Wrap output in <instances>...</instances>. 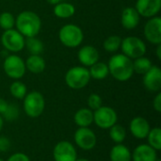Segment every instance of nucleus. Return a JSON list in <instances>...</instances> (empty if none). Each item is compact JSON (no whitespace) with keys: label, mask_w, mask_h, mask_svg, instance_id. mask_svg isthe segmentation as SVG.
<instances>
[{"label":"nucleus","mask_w":161,"mask_h":161,"mask_svg":"<svg viewBox=\"0 0 161 161\" xmlns=\"http://www.w3.org/2000/svg\"><path fill=\"white\" fill-rule=\"evenodd\" d=\"M108 67L109 75L120 82L129 80L134 74L133 59L129 58L123 53L113 55L108 60Z\"/></svg>","instance_id":"obj_1"},{"label":"nucleus","mask_w":161,"mask_h":161,"mask_svg":"<svg viewBox=\"0 0 161 161\" xmlns=\"http://www.w3.org/2000/svg\"><path fill=\"white\" fill-rule=\"evenodd\" d=\"M15 26L25 38L37 37L42 28V20L37 13L24 10L15 18Z\"/></svg>","instance_id":"obj_2"},{"label":"nucleus","mask_w":161,"mask_h":161,"mask_svg":"<svg viewBox=\"0 0 161 161\" xmlns=\"http://www.w3.org/2000/svg\"><path fill=\"white\" fill-rule=\"evenodd\" d=\"M58 39L64 46L68 48H76L83 42L84 33L78 25L67 24L59 29Z\"/></svg>","instance_id":"obj_3"},{"label":"nucleus","mask_w":161,"mask_h":161,"mask_svg":"<svg viewBox=\"0 0 161 161\" xmlns=\"http://www.w3.org/2000/svg\"><path fill=\"white\" fill-rule=\"evenodd\" d=\"M23 100L24 111L29 118H38L42 114L45 108V100L40 92H30L25 94Z\"/></svg>","instance_id":"obj_4"},{"label":"nucleus","mask_w":161,"mask_h":161,"mask_svg":"<svg viewBox=\"0 0 161 161\" xmlns=\"http://www.w3.org/2000/svg\"><path fill=\"white\" fill-rule=\"evenodd\" d=\"M91 80L89 69L84 66H75L69 69L65 75L66 85L73 90L85 88Z\"/></svg>","instance_id":"obj_5"},{"label":"nucleus","mask_w":161,"mask_h":161,"mask_svg":"<svg viewBox=\"0 0 161 161\" xmlns=\"http://www.w3.org/2000/svg\"><path fill=\"white\" fill-rule=\"evenodd\" d=\"M120 48L122 49L123 54L131 59L142 57L146 53L145 42L136 36H128L125 39H122Z\"/></svg>","instance_id":"obj_6"},{"label":"nucleus","mask_w":161,"mask_h":161,"mask_svg":"<svg viewBox=\"0 0 161 161\" xmlns=\"http://www.w3.org/2000/svg\"><path fill=\"white\" fill-rule=\"evenodd\" d=\"M3 69L5 74L12 79L19 80L22 78L26 71L25 60L18 55H8L3 64Z\"/></svg>","instance_id":"obj_7"},{"label":"nucleus","mask_w":161,"mask_h":161,"mask_svg":"<svg viewBox=\"0 0 161 161\" xmlns=\"http://www.w3.org/2000/svg\"><path fill=\"white\" fill-rule=\"evenodd\" d=\"M25 38L16 29L5 30L1 36V43L3 47L12 53H18L25 48Z\"/></svg>","instance_id":"obj_8"},{"label":"nucleus","mask_w":161,"mask_h":161,"mask_svg":"<svg viewBox=\"0 0 161 161\" xmlns=\"http://www.w3.org/2000/svg\"><path fill=\"white\" fill-rule=\"evenodd\" d=\"M118 115L114 108L102 106L93 111V123L102 129H109L117 124Z\"/></svg>","instance_id":"obj_9"},{"label":"nucleus","mask_w":161,"mask_h":161,"mask_svg":"<svg viewBox=\"0 0 161 161\" xmlns=\"http://www.w3.org/2000/svg\"><path fill=\"white\" fill-rule=\"evenodd\" d=\"M74 140L76 146L84 151L92 150L97 143L96 135L90 127H78L74 135Z\"/></svg>","instance_id":"obj_10"},{"label":"nucleus","mask_w":161,"mask_h":161,"mask_svg":"<svg viewBox=\"0 0 161 161\" xmlns=\"http://www.w3.org/2000/svg\"><path fill=\"white\" fill-rule=\"evenodd\" d=\"M53 158L55 161H75L77 152L73 143L68 141H61L53 149Z\"/></svg>","instance_id":"obj_11"},{"label":"nucleus","mask_w":161,"mask_h":161,"mask_svg":"<svg viewBox=\"0 0 161 161\" xmlns=\"http://www.w3.org/2000/svg\"><path fill=\"white\" fill-rule=\"evenodd\" d=\"M143 35L145 39L152 44L161 43V18L155 16L149 18L143 27Z\"/></svg>","instance_id":"obj_12"},{"label":"nucleus","mask_w":161,"mask_h":161,"mask_svg":"<svg viewBox=\"0 0 161 161\" xmlns=\"http://www.w3.org/2000/svg\"><path fill=\"white\" fill-rule=\"evenodd\" d=\"M144 88L151 92H158L161 89V70L157 65H153L144 75H142Z\"/></svg>","instance_id":"obj_13"},{"label":"nucleus","mask_w":161,"mask_h":161,"mask_svg":"<svg viewBox=\"0 0 161 161\" xmlns=\"http://www.w3.org/2000/svg\"><path fill=\"white\" fill-rule=\"evenodd\" d=\"M135 8L140 16L152 18L158 16L161 9V0H137Z\"/></svg>","instance_id":"obj_14"},{"label":"nucleus","mask_w":161,"mask_h":161,"mask_svg":"<svg viewBox=\"0 0 161 161\" xmlns=\"http://www.w3.org/2000/svg\"><path fill=\"white\" fill-rule=\"evenodd\" d=\"M150 129L151 127L149 122L142 116L134 117L129 124V130L131 134L138 140L146 139Z\"/></svg>","instance_id":"obj_15"},{"label":"nucleus","mask_w":161,"mask_h":161,"mask_svg":"<svg viewBox=\"0 0 161 161\" xmlns=\"http://www.w3.org/2000/svg\"><path fill=\"white\" fill-rule=\"evenodd\" d=\"M99 52L92 45L82 46L77 53V58L84 67H91L99 61Z\"/></svg>","instance_id":"obj_16"},{"label":"nucleus","mask_w":161,"mask_h":161,"mask_svg":"<svg viewBox=\"0 0 161 161\" xmlns=\"http://www.w3.org/2000/svg\"><path fill=\"white\" fill-rule=\"evenodd\" d=\"M132 161H155L158 158V151L147 143L138 145L131 153Z\"/></svg>","instance_id":"obj_17"},{"label":"nucleus","mask_w":161,"mask_h":161,"mask_svg":"<svg viewBox=\"0 0 161 161\" xmlns=\"http://www.w3.org/2000/svg\"><path fill=\"white\" fill-rule=\"evenodd\" d=\"M141 20V16L137 9L132 7H126L121 14V24L128 30L134 29L138 26Z\"/></svg>","instance_id":"obj_18"},{"label":"nucleus","mask_w":161,"mask_h":161,"mask_svg":"<svg viewBox=\"0 0 161 161\" xmlns=\"http://www.w3.org/2000/svg\"><path fill=\"white\" fill-rule=\"evenodd\" d=\"M74 121L78 127H90L93 123V111L89 108H82L75 113Z\"/></svg>","instance_id":"obj_19"},{"label":"nucleus","mask_w":161,"mask_h":161,"mask_svg":"<svg viewBox=\"0 0 161 161\" xmlns=\"http://www.w3.org/2000/svg\"><path fill=\"white\" fill-rule=\"evenodd\" d=\"M110 161H132L131 151L123 143L114 145L109 153Z\"/></svg>","instance_id":"obj_20"},{"label":"nucleus","mask_w":161,"mask_h":161,"mask_svg":"<svg viewBox=\"0 0 161 161\" xmlns=\"http://www.w3.org/2000/svg\"><path fill=\"white\" fill-rule=\"evenodd\" d=\"M25 68L32 74H41L44 71L46 63L41 55H30L25 61Z\"/></svg>","instance_id":"obj_21"},{"label":"nucleus","mask_w":161,"mask_h":161,"mask_svg":"<svg viewBox=\"0 0 161 161\" xmlns=\"http://www.w3.org/2000/svg\"><path fill=\"white\" fill-rule=\"evenodd\" d=\"M53 12L56 17L60 19H68L75 15V8L73 4L68 2H60L54 6Z\"/></svg>","instance_id":"obj_22"},{"label":"nucleus","mask_w":161,"mask_h":161,"mask_svg":"<svg viewBox=\"0 0 161 161\" xmlns=\"http://www.w3.org/2000/svg\"><path fill=\"white\" fill-rule=\"evenodd\" d=\"M89 68H90L89 72H90L91 78L96 80H103L109 75L108 64L102 61H97L96 63H94Z\"/></svg>","instance_id":"obj_23"},{"label":"nucleus","mask_w":161,"mask_h":161,"mask_svg":"<svg viewBox=\"0 0 161 161\" xmlns=\"http://www.w3.org/2000/svg\"><path fill=\"white\" fill-rule=\"evenodd\" d=\"M25 47H26L30 55H41L44 49L42 42L37 39L36 37L26 38L25 42Z\"/></svg>","instance_id":"obj_24"},{"label":"nucleus","mask_w":161,"mask_h":161,"mask_svg":"<svg viewBox=\"0 0 161 161\" xmlns=\"http://www.w3.org/2000/svg\"><path fill=\"white\" fill-rule=\"evenodd\" d=\"M109 137L112 140L113 142L116 144L118 143H123L124 141L126 138V129L118 124H115L109 128Z\"/></svg>","instance_id":"obj_25"},{"label":"nucleus","mask_w":161,"mask_h":161,"mask_svg":"<svg viewBox=\"0 0 161 161\" xmlns=\"http://www.w3.org/2000/svg\"><path fill=\"white\" fill-rule=\"evenodd\" d=\"M152 66H153V64H152V61L150 60V58H148L144 56L135 58L133 60L134 73H137L140 75H144Z\"/></svg>","instance_id":"obj_26"},{"label":"nucleus","mask_w":161,"mask_h":161,"mask_svg":"<svg viewBox=\"0 0 161 161\" xmlns=\"http://www.w3.org/2000/svg\"><path fill=\"white\" fill-rule=\"evenodd\" d=\"M146 139L148 140V143L152 148L156 151L161 150V129L159 127L151 128Z\"/></svg>","instance_id":"obj_27"},{"label":"nucleus","mask_w":161,"mask_h":161,"mask_svg":"<svg viewBox=\"0 0 161 161\" xmlns=\"http://www.w3.org/2000/svg\"><path fill=\"white\" fill-rule=\"evenodd\" d=\"M121 43H122V38L120 36L111 35L105 40L103 43V47L108 53H115L120 49Z\"/></svg>","instance_id":"obj_28"},{"label":"nucleus","mask_w":161,"mask_h":161,"mask_svg":"<svg viewBox=\"0 0 161 161\" xmlns=\"http://www.w3.org/2000/svg\"><path fill=\"white\" fill-rule=\"evenodd\" d=\"M9 92H10V94L14 98L21 100V99H24V97L27 93V89H26V86L22 81L15 80L9 86Z\"/></svg>","instance_id":"obj_29"},{"label":"nucleus","mask_w":161,"mask_h":161,"mask_svg":"<svg viewBox=\"0 0 161 161\" xmlns=\"http://www.w3.org/2000/svg\"><path fill=\"white\" fill-rule=\"evenodd\" d=\"M15 25V18L12 13L4 11L0 14V27L3 30H8Z\"/></svg>","instance_id":"obj_30"},{"label":"nucleus","mask_w":161,"mask_h":161,"mask_svg":"<svg viewBox=\"0 0 161 161\" xmlns=\"http://www.w3.org/2000/svg\"><path fill=\"white\" fill-rule=\"evenodd\" d=\"M20 111L19 108L16 105L14 104H8V108L6 109V111L2 114L3 119L7 120V121H14L19 117Z\"/></svg>","instance_id":"obj_31"},{"label":"nucleus","mask_w":161,"mask_h":161,"mask_svg":"<svg viewBox=\"0 0 161 161\" xmlns=\"http://www.w3.org/2000/svg\"><path fill=\"white\" fill-rule=\"evenodd\" d=\"M102 104H103V100H102L101 96L97 93H92L88 98L89 108L92 109V111H94L97 108H99L100 107H102L103 106Z\"/></svg>","instance_id":"obj_32"},{"label":"nucleus","mask_w":161,"mask_h":161,"mask_svg":"<svg viewBox=\"0 0 161 161\" xmlns=\"http://www.w3.org/2000/svg\"><path fill=\"white\" fill-rule=\"evenodd\" d=\"M7 161H30V158L27 155L24 153H14L12 154Z\"/></svg>","instance_id":"obj_33"},{"label":"nucleus","mask_w":161,"mask_h":161,"mask_svg":"<svg viewBox=\"0 0 161 161\" xmlns=\"http://www.w3.org/2000/svg\"><path fill=\"white\" fill-rule=\"evenodd\" d=\"M10 147V141L7 137H0V152H7Z\"/></svg>","instance_id":"obj_34"},{"label":"nucleus","mask_w":161,"mask_h":161,"mask_svg":"<svg viewBox=\"0 0 161 161\" xmlns=\"http://www.w3.org/2000/svg\"><path fill=\"white\" fill-rule=\"evenodd\" d=\"M153 107L154 109L157 112H161V92H157V95L155 96L154 100H153Z\"/></svg>","instance_id":"obj_35"},{"label":"nucleus","mask_w":161,"mask_h":161,"mask_svg":"<svg viewBox=\"0 0 161 161\" xmlns=\"http://www.w3.org/2000/svg\"><path fill=\"white\" fill-rule=\"evenodd\" d=\"M8 103L5 99L0 98V115H2L6 111V109L8 108Z\"/></svg>","instance_id":"obj_36"},{"label":"nucleus","mask_w":161,"mask_h":161,"mask_svg":"<svg viewBox=\"0 0 161 161\" xmlns=\"http://www.w3.org/2000/svg\"><path fill=\"white\" fill-rule=\"evenodd\" d=\"M157 57L158 59H161V43L157 45Z\"/></svg>","instance_id":"obj_37"},{"label":"nucleus","mask_w":161,"mask_h":161,"mask_svg":"<svg viewBox=\"0 0 161 161\" xmlns=\"http://www.w3.org/2000/svg\"><path fill=\"white\" fill-rule=\"evenodd\" d=\"M46 1H47V3H49L50 5H53V6H55V5H57V4L60 3L62 0H46Z\"/></svg>","instance_id":"obj_38"},{"label":"nucleus","mask_w":161,"mask_h":161,"mask_svg":"<svg viewBox=\"0 0 161 161\" xmlns=\"http://www.w3.org/2000/svg\"><path fill=\"white\" fill-rule=\"evenodd\" d=\"M3 126H4V119H3L2 115H0V132L3 129Z\"/></svg>","instance_id":"obj_39"},{"label":"nucleus","mask_w":161,"mask_h":161,"mask_svg":"<svg viewBox=\"0 0 161 161\" xmlns=\"http://www.w3.org/2000/svg\"><path fill=\"white\" fill-rule=\"evenodd\" d=\"M75 161H90L89 159H87V158H76V160Z\"/></svg>","instance_id":"obj_40"},{"label":"nucleus","mask_w":161,"mask_h":161,"mask_svg":"<svg viewBox=\"0 0 161 161\" xmlns=\"http://www.w3.org/2000/svg\"><path fill=\"white\" fill-rule=\"evenodd\" d=\"M155 161H161V160H160V159H159V158H157V159H156V160H155Z\"/></svg>","instance_id":"obj_41"},{"label":"nucleus","mask_w":161,"mask_h":161,"mask_svg":"<svg viewBox=\"0 0 161 161\" xmlns=\"http://www.w3.org/2000/svg\"><path fill=\"white\" fill-rule=\"evenodd\" d=\"M0 161H5L4 159H2V158H0Z\"/></svg>","instance_id":"obj_42"}]
</instances>
